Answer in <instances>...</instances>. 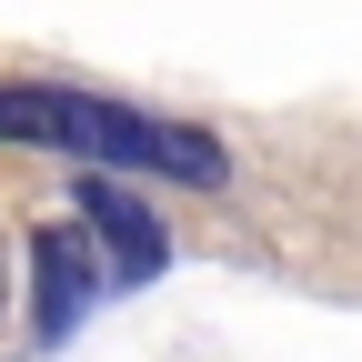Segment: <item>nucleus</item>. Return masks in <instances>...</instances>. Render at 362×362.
I'll use <instances>...</instances> for the list:
<instances>
[{"instance_id":"obj_1","label":"nucleus","mask_w":362,"mask_h":362,"mask_svg":"<svg viewBox=\"0 0 362 362\" xmlns=\"http://www.w3.org/2000/svg\"><path fill=\"white\" fill-rule=\"evenodd\" d=\"M0 141H30V151H71L90 171H161V181H232L211 131L192 121H161V111H131L101 101V90H61V81H0Z\"/></svg>"},{"instance_id":"obj_3","label":"nucleus","mask_w":362,"mask_h":362,"mask_svg":"<svg viewBox=\"0 0 362 362\" xmlns=\"http://www.w3.org/2000/svg\"><path fill=\"white\" fill-rule=\"evenodd\" d=\"M111 292V272H101V242L81 232V221H40L30 232V322H40V342H71L81 332V312Z\"/></svg>"},{"instance_id":"obj_2","label":"nucleus","mask_w":362,"mask_h":362,"mask_svg":"<svg viewBox=\"0 0 362 362\" xmlns=\"http://www.w3.org/2000/svg\"><path fill=\"white\" fill-rule=\"evenodd\" d=\"M81 232L101 242V272H111V292H141V282H161V262H171V232H161V211L131 192V181H111V171H90L81 181Z\"/></svg>"},{"instance_id":"obj_4","label":"nucleus","mask_w":362,"mask_h":362,"mask_svg":"<svg viewBox=\"0 0 362 362\" xmlns=\"http://www.w3.org/2000/svg\"><path fill=\"white\" fill-rule=\"evenodd\" d=\"M0 312H11V252H0Z\"/></svg>"}]
</instances>
